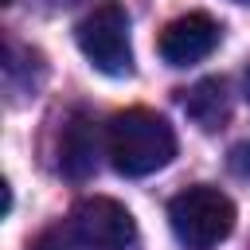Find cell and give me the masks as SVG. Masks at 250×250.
<instances>
[{
  "label": "cell",
  "mask_w": 250,
  "mask_h": 250,
  "mask_svg": "<svg viewBox=\"0 0 250 250\" xmlns=\"http://www.w3.org/2000/svg\"><path fill=\"white\" fill-rule=\"evenodd\" d=\"M242 4H250V0H242Z\"/></svg>",
  "instance_id": "8fae6325"
},
{
  "label": "cell",
  "mask_w": 250,
  "mask_h": 250,
  "mask_svg": "<svg viewBox=\"0 0 250 250\" xmlns=\"http://www.w3.org/2000/svg\"><path fill=\"white\" fill-rule=\"evenodd\" d=\"M78 51L90 59L94 70L109 78L133 74V47H129V16L121 4H98L78 27H74Z\"/></svg>",
  "instance_id": "3957f363"
},
{
  "label": "cell",
  "mask_w": 250,
  "mask_h": 250,
  "mask_svg": "<svg viewBox=\"0 0 250 250\" xmlns=\"http://www.w3.org/2000/svg\"><path fill=\"white\" fill-rule=\"evenodd\" d=\"M70 230L86 250H129L137 242V223L129 207L109 195H90L70 211Z\"/></svg>",
  "instance_id": "277c9868"
},
{
  "label": "cell",
  "mask_w": 250,
  "mask_h": 250,
  "mask_svg": "<svg viewBox=\"0 0 250 250\" xmlns=\"http://www.w3.org/2000/svg\"><path fill=\"white\" fill-rule=\"evenodd\" d=\"M105 156L121 176H152L172 164L176 133L156 109H121L105 125Z\"/></svg>",
  "instance_id": "6da1fadb"
},
{
  "label": "cell",
  "mask_w": 250,
  "mask_h": 250,
  "mask_svg": "<svg viewBox=\"0 0 250 250\" xmlns=\"http://www.w3.org/2000/svg\"><path fill=\"white\" fill-rule=\"evenodd\" d=\"M184 109L199 129H207V133L223 129L230 121V86H227V78H199L191 90H184Z\"/></svg>",
  "instance_id": "52a82bcc"
},
{
  "label": "cell",
  "mask_w": 250,
  "mask_h": 250,
  "mask_svg": "<svg viewBox=\"0 0 250 250\" xmlns=\"http://www.w3.org/2000/svg\"><path fill=\"white\" fill-rule=\"evenodd\" d=\"M219 20H211L207 12H188L176 16L164 31H160V59L168 66H191L199 59H207L219 47Z\"/></svg>",
  "instance_id": "5b68a950"
},
{
  "label": "cell",
  "mask_w": 250,
  "mask_h": 250,
  "mask_svg": "<svg viewBox=\"0 0 250 250\" xmlns=\"http://www.w3.org/2000/svg\"><path fill=\"white\" fill-rule=\"evenodd\" d=\"M4 4H12V0H4Z\"/></svg>",
  "instance_id": "30bf717a"
},
{
  "label": "cell",
  "mask_w": 250,
  "mask_h": 250,
  "mask_svg": "<svg viewBox=\"0 0 250 250\" xmlns=\"http://www.w3.org/2000/svg\"><path fill=\"white\" fill-rule=\"evenodd\" d=\"M98 168V129L86 113H70L59 137V172L66 180H86Z\"/></svg>",
  "instance_id": "8992f818"
},
{
  "label": "cell",
  "mask_w": 250,
  "mask_h": 250,
  "mask_svg": "<svg viewBox=\"0 0 250 250\" xmlns=\"http://www.w3.org/2000/svg\"><path fill=\"white\" fill-rule=\"evenodd\" d=\"M82 242H78V234L70 230V223L66 227H55V230H43L35 242H31V250H78Z\"/></svg>",
  "instance_id": "ba28073f"
},
{
  "label": "cell",
  "mask_w": 250,
  "mask_h": 250,
  "mask_svg": "<svg viewBox=\"0 0 250 250\" xmlns=\"http://www.w3.org/2000/svg\"><path fill=\"white\" fill-rule=\"evenodd\" d=\"M234 219H238V211H234L230 195L219 191V188H211V184H195V188L180 191L168 203L172 234L188 250H211V246H219L234 230Z\"/></svg>",
  "instance_id": "7a4b0ae2"
},
{
  "label": "cell",
  "mask_w": 250,
  "mask_h": 250,
  "mask_svg": "<svg viewBox=\"0 0 250 250\" xmlns=\"http://www.w3.org/2000/svg\"><path fill=\"white\" fill-rule=\"evenodd\" d=\"M246 94H250V66H246Z\"/></svg>",
  "instance_id": "9c48e42d"
}]
</instances>
